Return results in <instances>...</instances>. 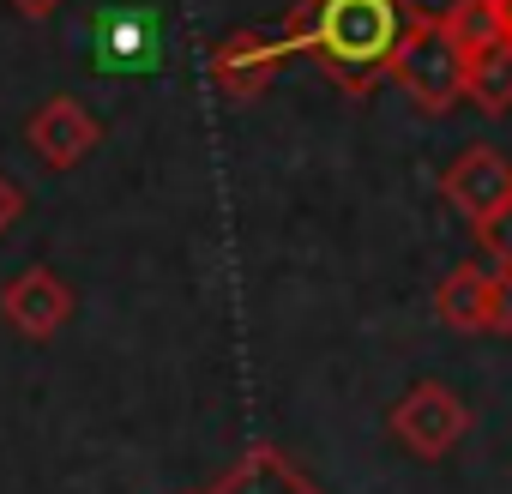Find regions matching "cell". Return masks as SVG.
<instances>
[{
	"instance_id": "6da1fadb",
	"label": "cell",
	"mask_w": 512,
	"mask_h": 494,
	"mask_svg": "<svg viewBox=\"0 0 512 494\" xmlns=\"http://www.w3.org/2000/svg\"><path fill=\"white\" fill-rule=\"evenodd\" d=\"M428 13L416 0H296V7L266 31L278 61L308 55L326 67V79L350 97H368L374 85H386L398 49L410 43V31Z\"/></svg>"
},
{
	"instance_id": "7a4b0ae2",
	"label": "cell",
	"mask_w": 512,
	"mask_h": 494,
	"mask_svg": "<svg viewBox=\"0 0 512 494\" xmlns=\"http://www.w3.org/2000/svg\"><path fill=\"white\" fill-rule=\"evenodd\" d=\"M386 428H392V440H398L410 458L434 464V458H446V452L470 434V404H464L452 386H440V380H416V386L392 404Z\"/></svg>"
},
{
	"instance_id": "3957f363",
	"label": "cell",
	"mask_w": 512,
	"mask_h": 494,
	"mask_svg": "<svg viewBox=\"0 0 512 494\" xmlns=\"http://www.w3.org/2000/svg\"><path fill=\"white\" fill-rule=\"evenodd\" d=\"M416 109H428V115H446L458 97H464V55L446 43V31L434 25V13L410 31V43L398 49V61H392V73H386Z\"/></svg>"
},
{
	"instance_id": "277c9868",
	"label": "cell",
	"mask_w": 512,
	"mask_h": 494,
	"mask_svg": "<svg viewBox=\"0 0 512 494\" xmlns=\"http://www.w3.org/2000/svg\"><path fill=\"white\" fill-rule=\"evenodd\" d=\"M0 314H7V326L31 344L55 338L67 320H73V284L55 278L49 266H25L19 278L0 284Z\"/></svg>"
},
{
	"instance_id": "5b68a950",
	"label": "cell",
	"mask_w": 512,
	"mask_h": 494,
	"mask_svg": "<svg viewBox=\"0 0 512 494\" xmlns=\"http://www.w3.org/2000/svg\"><path fill=\"white\" fill-rule=\"evenodd\" d=\"M25 139H31V151H37L49 169H79V163L103 145V121H97L79 97H49V103L25 121Z\"/></svg>"
},
{
	"instance_id": "8992f818",
	"label": "cell",
	"mask_w": 512,
	"mask_h": 494,
	"mask_svg": "<svg viewBox=\"0 0 512 494\" xmlns=\"http://www.w3.org/2000/svg\"><path fill=\"white\" fill-rule=\"evenodd\" d=\"M440 193H446V205H452L458 217L482 223L488 211H500V205L512 199V163H506L494 145H464V151L446 163Z\"/></svg>"
},
{
	"instance_id": "52a82bcc",
	"label": "cell",
	"mask_w": 512,
	"mask_h": 494,
	"mask_svg": "<svg viewBox=\"0 0 512 494\" xmlns=\"http://www.w3.org/2000/svg\"><path fill=\"white\" fill-rule=\"evenodd\" d=\"M284 61H278V49H272V37L266 31H235V37H223L217 43V55H211V85L223 91V97H235V103H247V97H260L266 85H272V73H278Z\"/></svg>"
},
{
	"instance_id": "ba28073f",
	"label": "cell",
	"mask_w": 512,
	"mask_h": 494,
	"mask_svg": "<svg viewBox=\"0 0 512 494\" xmlns=\"http://www.w3.org/2000/svg\"><path fill=\"white\" fill-rule=\"evenodd\" d=\"M488 290H494V266H452L434 290V314L452 332H482L488 326Z\"/></svg>"
},
{
	"instance_id": "9c48e42d",
	"label": "cell",
	"mask_w": 512,
	"mask_h": 494,
	"mask_svg": "<svg viewBox=\"0 0 512 494\" xmlns=\"http://www.w3.org/2000/svg\"><path fill=\"white\" fill-rule=\"evenodd\" d=\"M464 97L488 115L512 109V43H488L482 55L464 61Z\"/></svg>"
},
{
	"instance_id": "30bf717a",
	"label": "cell",
	"mask_w": 512,
	"mask_h": 494,
	"mask_svg": "<svg viewBox=\"0 0 512 494\" xmlns=\"http://www.w3.org/2000/svg\"><path fill=\"white\" fill-rule=\"evenodd\" d=\"M440 31H446V43L470 61V55H482L488 43H500V13H494V0H452V7L434 19Z\"/></svg>"
},
{
	"instance_id": "8fae6325",
	"label": "cell",
	"mask_w": 512,
	"mask_h": 494,
	"mask_svg": "<svg viewBox=\"0 0 512 494\" xmlns=\"http://www.w3.org/2000/svg\"><path fill=\"white\" fill-rule=\"evenodd\" d=\"M470 235H476V247L488 254L494 272H512V199L500 211H488L482 223H470Z\"/></svg>"
},
{
	"instance_id": "7c38bea8",
	"label": "cell",
	"mask_w": 512,
	"mask_h": 494,
	"mask_svg": "<svg viewBox=\"0 0 512 494\" xmlns=\"http://www.w3.org/2000/svg\"><path fill=\"white\" fill-rule=\"evenodd\" d=\"M488 338H512V272H494V290H488Z\"/></svg>"
},
{
	"instance_id": "4fadbf2b",
	"label": "cell",
	"mask_w": 512,
	"mask_h": 494,
	"mask_svg": "<svg viewBox=\"0 0 512 494\" xmlns=\"http://www.w3.org/2000/svg\"><path fill=\"white\" fill-rule=\"evenodd\" d=\"M19 217H25V187H19L7 169H0V235H7Z\"/></svg>"
},
{
	"instance_id": "5bb4252c",
	"label": "cell",
	"mask_w": 512,
	"mask_h": 494,
	"mask_svg": "<svg viewBox=\"0 0 512 494\" xmlns=\"http://www.w3.org/2000/svg\"><path fill=\"white\" fill-rule=\"evenodd\" d=\"M7 7H13L19 19H55V13L67 7V0H7Z\"/></svg>"
},
{
	"instance_id": "9a60e30c",
	"label": "cell",
	"mask_w": 512,
	"mask_h": 494,
	"mask_svg": "<svg viewBox=\"0 0 512 494\" xmlns=\"http://www.w3.org/2000/svg\"><path fill=\"white\" fill-rule=\"evenodd\" d=\"M494 13H500V43H512V0H494Z\"/></svg>"
}]
</instances>
